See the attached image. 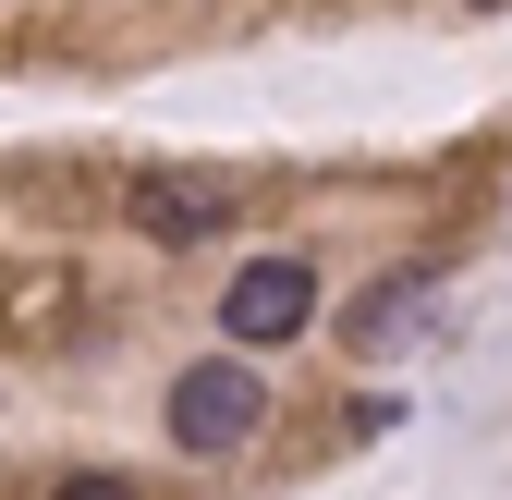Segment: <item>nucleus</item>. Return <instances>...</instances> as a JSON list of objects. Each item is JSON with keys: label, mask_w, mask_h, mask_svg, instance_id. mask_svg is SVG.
<instances>
[{"label": "nucleus", "mask_w": 512, "mask_h": 500, "mask_svg": "<svg viewBox=\"0 0 512 500\" xmlns=\"http://www.w3.org/2000/svg\"><path fill=\"white\" fill-rule=\"evenodd\" d=\"M61 500H135L122 476H61Z\"/></svg>", "instance_id": "39448f33"}, {"label": "nucleus", "mask_w": 512, "mask_h": 500, "mask_svg": "<svg viewBox=\"0 0 512 500\" xmlns=\"http://www.w3.org/2000/svg\"><path fill=\"white\" fill-rule=\"evenodd\" d=\"M256 415H269V391H256V366H232V354H208V366L171 379V440L183 452H244Z\"/></svg>", "instance_id": "f257e3e1"}, {"label": "nucleus", "mask_w": 512, "mask_h": 500, "mask_svg": "<svg viewBox=\"0 0 512 500\" xmlns=\"http://www.w3.org/2000/svg\"><path fill=\"white\" fill-rule=\"evenodd\" d=\"M464 13H500V0H464Z\"/></svg>", "instance_id": "423d86ee"}, {"label": "nucleus", "mask_w": 512, "mask_h": 500, "mask_svg": "<svg viewBox=\"0 0 512 500\" xmlns=\"http://www.w3.org/2000/svg\"><path fill=\"white\" fill-rule=\"evenodd\" d=\"M427 318H439V281H427V269H403V281H378V293L354 305V342H366V354H403Z\"/></svg>", "instance_id": "20e7f679"}, {"label": "nucleus", "mask_w": 512, "mask_h": 500, "mask_svg": "<svg viewBox=\"0 0 512 500\" xmlns=\"http://www.w3.org/2000/svg\"><path fill=\"white\" fill-rule=\"evenodd\" d=\"M135 220H147L159 244L220 232V220H232V171H135Z\"/></svg>", "instance_id": "7ed1b4c3"}, {"label": "nucleus", "mask_w": 512, "mask_h": 500, "mask_svg": "<svg viewBox=\"0 0 512 500\" xmlns=\"http://www.w3.org/2000/svg\"><path fill=\"white\" fill-rule=\"evenodd\" d=\"M220 318H232V342H293L305 318H317V269L305 257H256V269H232V293H220Z\"/></svg>", "instance_id": "f03ea898"}]
</instances>
